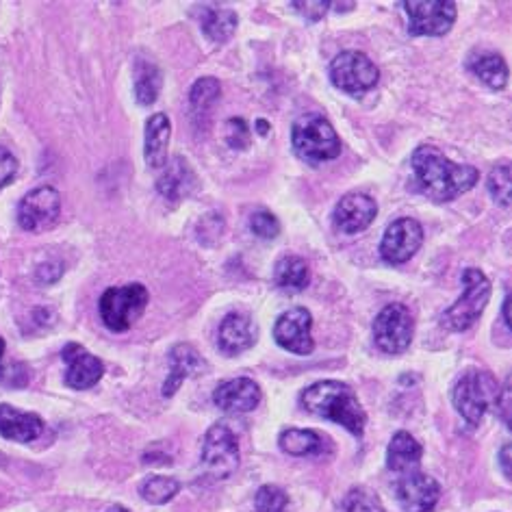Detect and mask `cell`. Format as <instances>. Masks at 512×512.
I'll list each match as a JSON object with an SVG mask.
<instances>
[{
	"label": "cell",
	"mask_w": 512,
	"mask_h": 512,
	"mask_svg": "<svg viewBox=\"0 0 512 512\" xmlns=\"http://www.w3.org/2000/svg\"><path fill=\"white\" fill-rule=\"evenodd\" d=\"M261 389L259 384L250 378H235L226 380L213 393V402L224 413H250L261 404Z\"/></svg>",
	"instance_id": "e0dca14e"
},
{
	"label": "cell",
	"mask_w": 512,
	"mask_h": 512,
	"mask_svg": "<svg viewBox=\"0 0 512 512\" xmlns=\"http://www.w3.org/2000/svg\"><path fill=\"white\" fill-rule=\"evenodd\" d=\"M311 328H313V315L298 306V309H291L276 319L274 339L280 348L291 354L309 356L315 350Z\"/></svg>",
	"instance_id": "4fadbf2b"
},
{
	"label": "cell",
	"mask_w": 512,
	"mask_h": 512,
	"mask_svg": "<svg viewBox=\"0 0 512 512\" xmlns=\"http://www.w3.org/2000/svg\"><path fill=\"white\" fill-rule=\"evenodd\" d=\"M178 491H181V482L170 476H152L146 478L142 486H139V493H142V497L150 504L170 502Z\"/></svg>",
	"instance_id": "f1b7e54d"
},
{
	"label": "cell",
	"mask_w": 512,
	"mask_h": 512,
	"mask_svg": "<svg viewBox=\"0 0 512 512\" xmlns=\"http://www.w3.org/2000/svg\"><path fill=\"white\" fill-rule=\"evenodd\" d=\"M172 137V122L165 113H155L146 122L144 135V157L152 170L163 168L168 163V146Z\"/></svg>",
	"instance_id": "44dd1931"
},
{
	"label": "cell",
	"mask_w": 512,
	"mask_h": 512,
	"mask_svg": "<svg viewBox=\"0 0 512 512\" xmlns=\"http://www.w3.org/2000/svg\"><path fill=\"white\" fill-rule=\"evenodd\" d=\"M204 367L200 354L189 343H178L170 352V376L163 382V395L172 398L178 387Z\"/></svg>",
	"instance_id": "7402d4cb"
},
{
	"label": "cell",
	"mask_w": 512,
	"mask_h": 512,
	"mask_svg": "<svg viewBox=\"0 0 512 512\" xmlns=\"http://www.w3.org/2000/svg\"><path fill=\"white\" fill-rule=\"evenodd\" d=\"M220 94H222V85H220V81L213 79V76H204V79H198L189 92L191 109L194 111L209 109L213 102L220 98Z\"/></svg>",
	"instance_id": "f546056e"
},
{
	"label": "cell",
	"mask_w": 512,
	"mask_h": 512,
	"mask_svg": "<svg viewBox=\"0 0 512 512\" xmlns=\"http://www.w3.org/2000/svg\"><path fill=\"white\" fill-rule=\"evenodd\" d=\"M421 456H424V447L415 441L413 434L402 430L389 443L387 465L395 473H411L419 467Z\"/></svg>",
	"instance_id": "603a6c76"
},
{
	"label": "cell",
	"mask_w": 512,
	"mask_h": 512,
	"mask_svg": "<svg viewBox=\"0 0 512 512\" xmlns=\"http://www.w3.org/2000/svg\"><path fill=\"white\" fill-rule=\"evenodd\" d=\"M510 165L508 163H499L495 165V168L491 170L489 174V181H486V185H489V191L491 196L497 204H502L504 209L510 207V189H512V181H510Z\"/></svg>",
	"instance_id": "4dcf8cb0"
},
{
	"label": "cell",
	"mask_w": 512,
	"mask_h": 512,
	"mask_svg": "<svg viewBox=\"0 0 512 512\" xmlns=\"http://www.w3.org/2000/svg\"><path fill=\"white\" fill-rule=\"evenodd\" d=\"M105 512H128V510H124V508H120V506H115V508H109V510H105Z\"/></svg>",
	"instance_id": "ee69618b"
},
{
	"label": "cell",
	"mask_w": 512,
	"mask_h": 512,
	"mask_svg": "<svg viewBox=\"0 0 512 512\" xmlns=\"http://www.w3.org/2000/svg\"><path fill=\"white\" fill-rule=\"evenodd\" d=\"M287 506H289L287 493L274 484H265L256 491V497H254L256 512H285Z\"/></svg>",
	"instance_id": "1f68e13d"
},
{
	"label": "cell",
	"mask_w": 512,
	"mask_h": 512,
	"mask_svg": "<svg viewBox=\"0 0 512 512\" xmlns=\"http://www.w3.org/2000/svg\"><path fill=\"white\" fill-rule=\"evenodd\" d=\"M226 142L230 148L243 150L250 144V126L243 118H230L226 122Z\"/></svg>",
	"instance_id": "e575fe53"
},
{
	"label": "cell",
	"mask_w": 512,
	"mask_h": 512,
	"mask_svg": "<svg viewBox=\"0 0 512 512\" xmlns=\"http://www.w3.org/2000/svg\"><path fill=\"white\" fill-rule=\"evenodd\" d=\"M250 230L259 239H274L280 233V222L270 211H256L250 215Z\"/></svg>",
	"instance_id": "836d02e7"
},
{
	"label": "cell",
	"mask_w": 512,
	"mask_h": 512,
	"mask_svg": "<svg viewBox=\"0 0 512 512\" xmlns=\"http://www.w3.org/2000/svg\"><path fill=\"white\" fill-rule=\"evenodd\" d=\"M256 131H259V135H267V131H270V124H267L265 120H256Z\"/></svg>",
	"instance_id": "60d3db41"
},
{
	"label": "cell",
	"mask_w": 512,
	"mask_h": 512,
	"mask_svg": "<svg viewBox=\"0 0 512 512\" xmlns=\"http://www.w3.org/2000/svg\"><path fill=\"white\" fill-rule=\"evenodd\" d=\"M196 187V174L183 157H174L163 165V174L157 181V189L163 198L178 202L187 198Z\"/></svg>",
	"instance_id": "ffe728a7"
},
{
	"label": "cell",
	"mask_w": 512,
	"mask_h": 512,
	"mask_svg": "<svg viewBox=\"0 0 512 512\" xmlns=\"http://www.w3.org/2000/svg\"><path fill=\"white\" fill-rule=\"evenodd\" d=\"M395 491L404 512H432L441 497L439 482L421 471L404 473Z\"/></svg>",
	"instance_id": "5bb4252c"
},
{
	"label": "cell",
	"mask_w": 512,
	"mask_h": 512,
	"mask_svg": "<svg viewBox=\"0 0 512 512\" xmlns=\"http://www.w3.org/2000/svg\"><path fill=\"white\" fill-rule=\"evenodd\" d=\"M63 361L68 365L66 371V384L72 389H92L94 384L100 382L102 374H105V365L98 356L89 354L83 345L79 343H70L63 348L61 352Z\"/></svg>",
	"instance_id": "9a60e30c"
},
{
	"label": "cell",
	"mask_w": 512,
	"mask_h": 512,
	"mask_svg": "<svg viewBox=\"0 0 512 512\" xmlns=\"http://www.w3.org/2000/svg\"><path fill=\"white\" fill-rule=\"evenodd\" d=\"M274 280L280 289L285 291H302L311 280V270L300 256H285L276 263Z\"/></svg>",
	"instance_id": "4316f807"
},
{
	"label": "cell",
	"mask_w": 512,
	"mask_h": 512,
	"mask_svg": "<svg viewBox=\"0 0 512 512\" xmlns=\"http://www.w3.org/2000/svg\"><path fill=\"white\" fill-rule=\"evenodd\" d=\"M291 146L302 161L317 165L339 157L341 139L324 115L304 113L291 126Z\"/></svg>",
	"instance_id": "3957f363"
},
{
	"label": "cell",
	"mask_w": 512,
	"mask_h": 512,
	"mask_svg": "<svg viewBox=\"0 0 512 512\" xmlns=\"http://www.w3.org/2000/svg\"><path fill=\"white\" fill-rule=\"evenodd\" d=\"M510 452H512L510 443H506V445L502 447V452H499V465H502V471H504L506 478L512 476V471H510Z\"/></svg>",
	"instance_id": "ab89813d"
},
{
	"label": "cell",
	"mask_w": 512,
	"mask_h": 512,
	"mask_svg": "<svg viewBox=\"0 0 512 512\" xmlns=\"http://www.w3.org/2000/svg\"><path fill=\"white\" fill-rule=\"evenodd\" d=\"M378 215L376 200L367 194H348L335 207V226L345 235L363 233Z\"/></svg>",
	"instance_id": "2e32d148"
},
{
	"label": "cell",
	"mask_w": 512,
	"mask_h": 512,
	"mask_svg": "<svg viewBox=\"0 0 512 512\" xmlns=\"http://www.w3.org/2000/svg\"><path fill=\"white\" fill-rule=\"evenodd\" d=\"M330 81L345 94L363 96L380 81V70L365 53L345 50L330 63Z\"/></svg>",
	"instance_id": "52a82bcc"
},
{
	"label": "cell",
	"mask_w": 512,
	"mask_h": 512,
	"mask_svg": "<svg viewBox=\"0 0 512 512\" xmlns=\"http://www.w3.org/2000/svg\"><path fill=\"white\" fill-rule=\"evenodd\" d=\"M44 432V421L35 413L16 411L14 406L0 404V434L7 441L29 443L35 441Z\"/></svg>",
	"instance_id": "d6986e66"
},
{
	"label": "cell",
	"mask_w": 512,
	"mask_h": 512,
	"mask_svg": "<svg viewBox=\"0 0 512 512\" xmlns=\"http://www.w3.org/2000/svg\"><path fill=\"white\" fill-rule=\"evenodd\" d=\"M402 7L408 16V31L426 37L445 35L458 14L454 0H406Z\"/></svg>",
	"instance_id": "9c48e42d"
},
{
	"label": "cell",
	"mask_w": 512,
	"mask_h": 512,
	"mask_svg": "<svg viewBox=\"0 0 512 512\" xmlns=\"http://www.w3.org/2000/svg\"><path fill=\"white\" fill-rule=\"evenodd\" d=\"M202 465L215 480H226L239 467V443L228 426L215 424L202 443Z\"/></svg>",
	"instance_id": "30bf717a"
},
{
	"label": "cell",
	"mask_w": 512,
	"mask_h": 512,
	"mask_svg": "<svg viewBox=\"0 0 512 512\" xmlns=\"http://www.w3.org/2000/svg\"><path fill=\"white\" fill-rule=\"evenodd\" d=\"M411 168L421 194L434 202H452L456 196L476 187L480 178L473 165L454 163L434 146H419L411 157Z\"/></svg>",
	"instance_id": "6da1fadb"
},
{
	"label": "cell",
	"mask_w": 512,
	"mask_h": 512,
	"mask_svg": "<svg viewBox=\"0 0 512 512\" xmlns=\"http://www.w3.org/2000/svg\"><path fill=\"white\" fill-rule=\"evenodd\" d=\"M278 445L289 456H322L326 450V439L313 430L289 428L280 434Z\"/></svg>",
	"instance_id": "d4e9b609"
},
{
	"label": "cell",
	"mask_w": 512,
	"mask_h": 512,
	"mask_svg": "<svg viewBox=\"0 0 512 512\" xmlns=\"http://www.w3.org/2000/svg\"><path fill=\"white\" fill-rule=\"evenodd\" d=\"M161 70L148 59H139L135 63V98L142 107L155 105L161 94Z\"/></svg>",
	"instance_id": "484cf974"
},
{
	"label": "cell",
	"mask_w": 512,
	"mask_h": 512,
	"mask_svg": "<svg viewBox=\"0 0 512 512\" xmlns=\"http://www.w3.org/2000/svg\"><path fill=\"white\" fill-rule=\"evenodd\" d=\"M495 406H497L499 417H502V421L508 426V421H510V382L504 384V389H499Z\"/></svg>",
	"instance_id": "74e56055"
},
{
	"label": "cell",
	"mask_w": 512,
	"mask_h": 512,
	"mask_svg": "<svg viewBox=\"0 0 512 512\" xmlns=\"http://www.w3.org/2000/svg\"><path fill=\"white\" fill-rule=\"evenodd\" d=\"M259 337V328L252 322L248 315L243 313H228L222 324L220 332H217V343H220V350L228 356H235L250 350Z\"/></svg>",
	"instance_id": "ac0fdd59"
},
{
	"label": "cell",
	"mask_w": 512,
	"mask_h": 512,
	"mask_svg": "<svg viewBox=\"0 0 512 512\" xmlns=\"http://www.w3.org/2000/svg\"><path fill=\"white\" fill-rule=\"evenodd\" d=\"M463 285V296L441 315V324L456 332H463L476 324L491 300V280L478 267H467L463 272Z\"/></svg>",
	"instance_id": "5b68a950"
},
{
	"label": "cell",
	"mask_w": 512,
	"mask_h": 512,
	"mask_svg": "<svg viewBox=\"0 0 512 512\" xmlns=\"http://www.w3.org/2000/svg\"><path fill=\"white\" fill-rule=\"evenodd\" d=\"M237 22L239 18L233 9H220L213 5L200 7V27L211 42H217V44L228 42L230 35L237 31Z\"/></svg>",
	"instance_id": "cb8c5ba5"
},
{
	"label": "cell",
	"mask_w": 512,
	"mask_h": 512,
	"mask_svg": "<svg viewBox=\"0 0 512 512\" xmlns=\"http://www.w3.org/2000/svg\"><path fill=\"white\" fill-rule=\"evenodd\" d=\"M18 174V159L7 148H0V187L9 185Z\"/></svg>",
	"instance_id": "d590c367"
},
{
	"label": "cell",
	"mask_w": 512,
	"mask_h": 512,
	"mask_svg": "<svg viewBox=\"0 0 512 512\" xmlns=\"http://www.w3.org/2000/svg\"><path fill=\"white\" fill-rule=\"evenodd\" d=\"M497 380L484 369H467L454 387V406L471 426H478L497 400Z\"/></svg>",
	"instance_id": "277c9868"
},
{
	"label": "cell",
	"mask_w": 512,
	"mask_h": 512,
	"mask_svg": "<svg viewBox=\"0 0 512 512\" xmlns=\"http://www.w3.org/2000/svg\"><path fill=\"white\" fill-rule=\"evenodd\" d=\"M61 213V198L55 187H37L20 200L18 222L24 230H46L57 222Z\"/></svg>",
	"instance_id": "7c38bea8"
},
{
	"label": "cell",
	"mask_w": 512,
	"mask_h": 512,
	"mask_svg": "<svg viewBox=\"0 0 512 512\" xmlns=\"http://www.w3.org/2000/svg\"><path fill=\"white\" fill-rule=\"evenodd\" d=\"M61 274H63V267H61V265H50V263L42 265L40 270H37V278H40L42 283H46V285L55 283V280H57Z\"/></svg>",
	"instance_id": "f35d334b"
},
{
	"label": "cell",
	"mask_w": 512,
	"mask_h": 512,
	"mask_svg": "<svg viewBox=\"0 0 512 512\" xmlns=\"http://www.w3.org/2000/svg\"><path fill=\"white\" fill-rule=\"evenodd\" d=\"M345 512H384V506L378 495L367 489H352L343 502Z\"/></svg>",
	"instance_id": "d6a6232c"
},
{
	"label": "cell",
	"mask_w": 512,
	"mask_h": 512,
	"mask_svg": "<svg viewBox=\"0 0 512 512\" xmlns=\"http://www.w3.org/2000/svg\"><path fill=\"white\" fill-rule=\"evenodd\" d=\"M3 354H5V339H0V363H3Z\"/></svg>",
	"instance_id": "7bdbcfd3"
},
{
	"label": "cell",
	"mask_w": 512,
	"mask_h": 512,
	"mask_svg": "<svg viewBox=\"0 0 512 512\" xmlns=\"http://www.w3.org/2000/svg\"><path fill=\"white\" fill-rule=\"evenodd\" d=\"M293 9L298 11L300 16H304L306 20L311 22H317L322 16H326V11L332 7V3H319V0H315V3H289Z\"/></svg>",
	"instance_id": "8d00e7d4"
},
{
	"label": "cell",
	"mask_w": 512,
	"mask_h": 512,
	"mask_svg": "<svg viewBox=\"0 0 512 512\" xmlns=\"http://www.w3.org/2000/svg\"><path fill=\"white\" fill-rule=\"evenodd\" d=\"M421 243H424V228L413 217H402V220H395L384 233L380 241V256L382 261L391 265H402L413 259Z\"/></svg>",
	"instance_id": "8fae6325"
},
{
	"label": "cell",
	"mask_w": 512,
	"mask_h": 512,
	"mask_svg": "<svg viewBox=\"0 0 512 512\" xmlns=\"http://www.w3.org/2000/svg\"><path fill=\"white\" fill-rule=\"evenodd\" d=\"M150 293L142 283L109 287L100 298V317L113 332H126L144 315Z\"/></svg>",
	"instance_id": "8992f818"
},
{
	"label": "cell",
	"mask_w": 512,
	"mask_h": 512,
	"mask_svg": "<svg viewBox=\"0 0 512 512\" xmlns=\"http://www.w3.org/2000/svg\"><path fill=\"white\" fill-rule=\"evenodd\" d=\"M471 70L491 89H504L508 85V66L502 55L484 53L471 61Z\"/></svg>",
	"instance_id": "83f0119b"
},
{
	"label": "cell",
	"mask_w": 512,
	"mask_h": 512,
	"mask_svg": "<svg viewBox=\"0 0 512 512\" xmlns=\"http://www.w3.org/2000/svg\"><path fill=\"white\" fill-rule=\"evenodd\" d=\"M300 400L309 413L335 421V424H341L358 439L363 437L367 417L361 402L356 398V393L345 382H339V380L315 382L309 389L302 391Z\"/></svg>",
	"instance_id": "7a4b0ae2"
},
{
	"label": "cell",
	"mask_w": 512,
	"mask_h": 512,
	"mask_svg": "<svg viewBox=\"0 0 512 512\" xmlns=\"http://www.w3.org/2000/svg\"><path fill=\"white\" fill-rule=\"evenodd\" d=\"M508 304H510V296H506V300H504V322H506V326L510 324V319H508Z\"/></svg>",
	"instance_id": "b9f144b4"
},
{
	"label": "cell",
	"mask_w": 512,
	"mask_h": 512,
	"mask_svg": "<svg viewBox=\"0 0 512 512\" xmlns=\"http://www.w3.org/2000/svg\"><path fill=\"white\" fill-rule=\"evenodd\" d=\"M415 335V319L408 306L395 302L384 306L374 319V341L384 354H404Z\"/></svg>",
	"instance_id": "ba28073f"
}]
</instances>
